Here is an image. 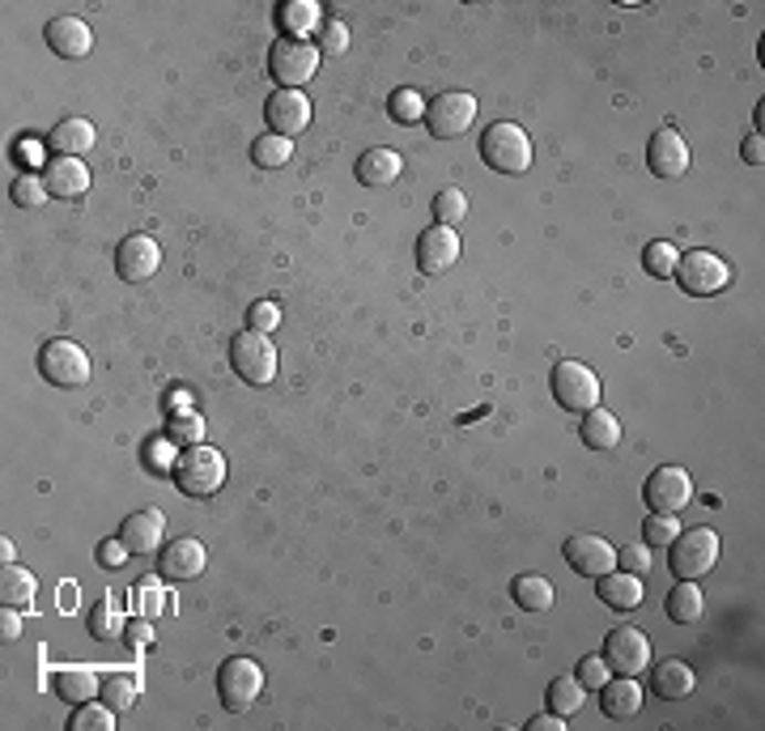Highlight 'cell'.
Listing matches in <instances>:
<instances>
[{
    "instance_id": "obj_1",
    "label": "cell",
    "mask_w": 765,
    "mask_h": 731,
    "mask_svg": "<svg viewBox=\"0 0 765 731\" xmlns=\"http://www.w3.org/2000/svg\"><path fill=\"white\" fill-rule=\"evenodd\" d=\"M481 158L497 175H527L532 170V136L511 119H497L481 133Z\"/></svg>"
},
{
    "instance_id": "obj_2",
    "label": "cell",
    "mask_w": 765,
    "mask_h": 731,
    "mask_svg": "<svg viewBox=\"0 0 765 731\" xmlns=\"http://www.w3.org/2000/svg\"><path fill=\"white\" fill-rule=\"evenodd\" d=\"M170 481L179 485V493H188V498H213V493L226 485V456H221L218 447L196 442V447H188V451L175 460Z\"/></svg>"
},
{
    "instance_id": "obj_3",
    "label": "cell",
    "mask_w": 765,
    "mask_h": 731,
    "mask_svg": "<svg viewBox=\"0 0 765 731\" xmlns=\"http://www.w3.org/2000/svg\"><path fill=\"white\" fill-rule=\"evenodd\" d=\"M230 366L234 375L251 387H269L276 379V345L269 332H255V327H243L234 341H230Z\"/></svg>"
},
{
    "instance_id": "obj_4",
    "label": "cell",
    "mask_w": 765,
    "mask_h": 731,
    "mask_svg": "<svg viewBox=\"0 0 765 731\" xmlns=\"http://www.w3.org/2000/svg\"><path fill=\"white\" fill-rule=\"evenodd\" d=\"M719 532L714 528H689V532H677V541L668 544V566L677 578H702V574H711L714 562H719Z\"/></svg>"
},
{
    "instance_id": "obj_5",
    "label": "cell",
    "mask_w": 765,
    "mask_h": 731,
    "mask_svg": "<svg viewBox=\"0 0 765 731\" xmlns=\"http://www.w3.org/2000/svg\"><path fill=\"white\" fill-rule=\"evenodd\" d=\"M319 48L311 39H276L273 52H269V73H273L276 90H302L319 73Z\"/></svg>"
},
{
    "instance_id": "obj_6",
    "label": "cell",
    "mask_w": 765,
    "mask_h": 731,
    "mask_svg": "<svg viewBox=\"0 0 765 731\" xmlns=\"http://www.w3.org/2000/svg\"><path fill=\"white\" fill-rule=\"evenodd\" d=\"M548 387H553V400L566 413H587L600 405V375L587 362H574V357L557 362L548 375Z\"/></svg>"
},
{
    "instance_id": "obj_7",
    "label": "cell",
    "mask_w": 765,
    "mask_h": 731,
    "mask_svg": "<svg viewBox=\"0 0 765 731\" xmlns=\"http://www.w3.org/2000/svg\"><path fill=\"white\" fill-rule=\"evenodd\" d=\"M672 276H677V285H681L689 299H714V294L727 290L732 264L723 255H714V251H689V255L677 260Z\"/></svg>"
},
{
    "instance_id": "obj_8",
    "label": "cell",
    "mask_w": 765,
    "mask_h": 731,
    "mask_svg": "<svg viewBox=\"0 0 765 731\" xmlns=\"http://www.w3.org/2000/svg\"><path fill=\"white\" fill-rule=\"evenodd\" d=\"M260 693H264V672H260V664H255V659L234 655V659H226V664H221L218 698H221V706H226L230 714H247L251 706L260 702Z\"/></svg>"
},
{
    "instance_id": "obj_9",
    "label": "cell",
    "mask_w": 765,
    "mask_h": 731,
    "mask_svg": "<svg viewBox=\"0 0 765 731\" xmlns=\"http://www.w3.org/2000/svg\"><path fill=\"white\" fill-rule=\"evenodd\" d=\"M476 124V98L468 90H447L426 103V128L438 140H455Z\"/></svg>"
},
{
    "instance_id": "obj_10",
    "label": "cell",
    "mask_w": 765,
    "mask_h": 731,
    "mask_svg": "<svg viewBox=\"0 0 765 731\" xmlns=\"http://www.w3.org/2000/svg\"><path fill=\"white\" fill-rule=\"evenodd\" d=\"M39 370L52 387H82V383H90V357L77 341L55 336L39 349Z\"/></svg>"
},
{
    "instance_id": "obj_11",
    "label": "cell",
    "mask_w": 765,
    "mask_h": 731,
    "mask_svg": "<svg viewBox=\"0 0 765 731\" xmlns=\"http://www.w3.org/2000/svg\"><path fill=\"white\" fill-rule=\"evenodd\" d=\"M642 498H647V507L656 515H681L684 507L693 502V477L684 468H677V463H663V468H656L647 477Z\"/></svg>"
},
{
    "instance_id": "obj_12",
    "label": "cell",
    "mask_w": 765,
    "mask_h": 731,
    "mask_svg": "<svg viewBox=\"0 0 765 731\" xmlns=\"http://www.w3.org/2000/svg\"><path fill=\"white\" fill-rule=\"evenodd\" d=\"M604 659H608V668L617 677H638V672L651 668V638L642 629H633V625H621V629H612L604 638Z\"/></svg>"
},
{
    "instance_id": "obj_13",
    "label": "cell",
    "mask_w": 765,
    "mask_h": 731,
    "mask_svg": "<svg viewBox=\"0 0 765 731\" xmlns=\"http://www.w3.org/2000/svg\"><path fill=\"white\" fill-rule=\"evenodd\" d=\"M163 264V247L154 234H128L124 243L115 247V272H119V281H128V285H140V281H149L154 272Z\"/></svg>"
},
{
    "instance_id": "obj_14",
    "label": "cell",
    "mask_w": 765,
    "mask_h": 731,
    "mask_svg": "<svg viewBox=\"0 0 765 731\" xmlns=\"http://www.w3.org/2000/svg\"><path fill=\"white\" fill-rule=\"evenodd\" d=\"M205 566H209V553L196 536H175L158 549V570L166 583H191L205 574Z\"/></svg>"
},
{
    "instance_id": "obj_15",
    "label": "cell",
    "mask_w": 765,
    "mask_h": 731,
    "mask_svg": "<svg viewBox=\"0 0 765 731\" xmlns=\"http://www.w3.org/2000/svg\"><path fill=\"white\" fill-rule=\"evenodd\" d=\"M311 98L302 94V90H276L273 98L264 103V119H269V128H273L276 136H294L306 133L311 128Z\"/></svg>"
},
{
    "instance_id": "obj_16",
    "label": "cell",
    "mask_w": 765,
    "mask_h": 731,
    "mask_svg": "<svg viewBox=\"0 0 765 731\" xmlns=\"http://www.w3.org/2000/svg\"><path fill=\"white\" fill-rule=\"evenodd\" d=\"M562 553H566V566L574 574H583V578H600L608 570H617V549L604 541V536H591V532L570 536Z\"/></svg>"
},
{
    "instance_id": "obj_17",
    "label": "cell",
    "mask_w": 765,
    "mask_h": 731,
    "mask_svg": "<svg viewBox=\"0 0 765 731\" xmlns=\"http://www.w3.org/2000/svg\"><path fill=\"white\" fill-rule=\"evenodd\" d=\"M689 163H693L689 140H684L677 128H659V133L651 136V145H647V166H651V175H659V179H681V175H689Z\"/></svg>"
},
{
    "instance_id": "obj_18",
    "label": "cell",
    "mask_w": 765,
    "mask_h": 731,
    "mask_svg": "<svg viewBox=\"0 0 765 731\" xmlns=\"http://www.w3.org/2000/svg\"><path fill=\"white\" fill-rule=\"evenodd\" d=\"M460 260V230L455 226H430L417 239V269L426 276H438Z\"/></svg>"
},
{
    "instance_id": "obj_19",
    "label": "cell",
    "mask_w": 765,
    "mask_h": 731,
    "mask_svg": "<svg viewBox=\"0 0 765 731\" xmlns=\"http://www.w3.org/2000/svg\"><path fill=\"white\" fill-rule=\"evenodd\" d=\"M115 536L128 544V553H158V549H163V536H166V515L158 507L133 511V515L119 523Z\"/></svg>"
},
{
    "instance_id": "obj_20",
    "label": "cell",
    "mask_w": 765,
    "mask_h": 731,
    "mask_svg": "<svg viewBox=\"0 0 765 731\" xmlns=\"http://www.w3.org/2000/svg\"><path fill=\"white\" fill-rule=\"evenodd\" d=\"M94 140H98L94 124L82 119V115H73V119H60L43 145L52 149V158H85V154L94 149Z\"/></svg>"
},
{
    "instance_id": "obj_21",
    "label": "cell",
    "mask_w": 765,
    "mask_h": 731,
    "mask_svg": "<svg viewBox=\"0 0 765 731\" xmlns=\"http://www.w3.org/2000/svg\"><path fill=\"white\" fill-rule=\"evenodd\" d=\"M48 48L60 60H85L94 48V30L85 27L82 18H52L48 22Z\"/></svg>"
},
{
    "instance_id": "obj_22",
    "label": "cell",
    "mask_w": 765,
    "mask_h": 731,
    "mask_svg": "<svg viewBox=\"0 0 765 731\" xmlns=\"http://www.w3.org/2000/svg\"><path fill=\"white\" fill-rule=\"evenodd\" d=\"M357 184L361 188H391L396 179H400V170H405V158L396 154V149H387V145H375V149H366L361 158H357Z\"/></svg>"
},
{
    "instance_id": "obj_23",
    "label": "cell",
    "mask_w": 765,
    "mask_h": 731,
    "mask_svg": "<svg viewBox=\"0 0 765 731\" xmlns=\"http://www.w3.org/2000/svg\"><path fill=\"white\" fill-rule=\"evenodd\" d=\"M43 184H48L55 200H77V196L90 191V166L82 158H52L48 170H43Z\"/></svg>"
},
{
    "instance_id": "obj_24",
    "label": "cell",
    "mask_w": 765,
    "mask_h": 731,
    "mask_svg": "<svg viewBox=\"0 0 765 731\" xmlns=\"http://www.w3.org/2000/svg\"><path fill=\"white\" fill-rule=\"evenodd\" d=\"M596 596L604 608H617V613H633L642 604V578L626 574V570H608L596 578Z\"/></svg>"
},
{
    "instance_id": "obj_25",
    "label": "cell",
    "mask_w": 765,
    "mask_h": 731,
    "mask_svg": "<svg viewBox=\"0 0 765 731\" xmlns=\"http://www.w3.org/2000/svg\"><path fill=\"white\" fill-rule=\"evenodd\" d=\"M693 689H698V677H693V668L684 659H663V664H656V672H651V693L656 698H663V702H684Z\"/></svg>"
},
{
    "instance_id": "obj_26",
    "label": "cell",
    "mask_w": 765,
    "mask_h": 731,
    "mask_svg": "<svg viewBox=\"0 0 765 731\" xmlns=\"http://www.w3.org/2000/svg\"><path fill=\"white\" fill-rule=\"evenodd\" d=\"M600 710L608 719H633L642 710V685L638 677H608L600 685Z\"/></svg>"
},
{
    "instance_id": "obj_27",
    "label": "cell",
    "mask_w": 765,
    "mask_h": 731,
    "mask_svg": "<svg viewBox=\"0 0 765 731\" xmlns=\"http://www.w3.org/2000/svg\"><path fill=\"white\" fill-rule=\"evenodd\" d=\"M276 27L285 30V39H306L324 30V9L315 0H281L276 4Z\"/></svg>"
},
{
    "instance_id": "obj_28",
    "label": "cell",
    "mask_w": 765,
    "mask_h": 731,
    "mask_svg": "<svg viewBox=\"0 0 765 731\" xmlns=\"http://www.w3.org/2000/svg\"><path fill=\"white\" fill-rule=\"evenodd\" d=\"M55 693L69 706L94 702V698L103 693V677H98L94 668H60V672H55Z\"/></svg>"
},
{
    "instance_id": "obj_29",
    "label": "cell",
    "mask_w": 765,
    "mask_h": 731,
    "mask_svg": "<svg viewBox=\"0 0 765 731\" xmlns=\"http://www.w3.org/2000/svg\"><path fill=\"white\" fill-rule=\"evenodd\" d=\"M583 442L591 447V451H612V447H621V421L608 413V408H587L583 413Z\"/></svg>"
},
{
    "instance_id": "obj_30",
    "label": "cell",
    "mask_w": 765,
    "mask_h": 731,
    "mask_svg": "<svg viewBox=\"0 0 765 731\" xmlns=\"http://www.w3.org/2000/svg\"><path fill=\"white\" fill-rule=\"evenodd\" d=\"M511 599L520 604L523 613H548L553 599H557V587L548 583L545 574H520V578H511Z\"/></svg>"
},
{
    "instance_id": "obj_31",
    "label": "cell",
    "mask_w": 765,
    "mask_h": 731,
    "mask_svg": "<svg viewBox=\"0 0 765 731\" xmlns=\"http://www.w3.org/2000/svg\"><path fill=\"white\" fill-rule=\"evenodd\" d=\"M702 613H706V599L698 592V578H677V587L668 592V622L693 625L702 622Z\"/></svg>"
},
{
    "instance_id": "obj_32",
    "label": "cell",
    "mask_w": 765,
    "mask_h": 731,
    "mask_svg": "<svg viewBox=\"0 0 765 731\" xmlns=\"http://www.w3.org/2000/svg\"><path fill=\"white\" fill-rule=\"evenodd\" d=\"M34 592H39V578H34L30 570L9 562L4 574H0V604H4V608H30V604H34Z\"/></svg>"
},
{
    "instance_id": "obj_33",
    "label": "cell",
    "mask_w": 765,
    "mask_h": 731,
    "mask_svg": "<svg viewBox=\"0 0 765 731\" xmlns=\"http://www.w3.org/2000/svg\"><path fill=\"white\" fill-rule=\"evenodd\" d=\"M545 702H548V710H553V714L570 719V714H578V710L587 706V689L578 685V677H553Z\"/></svg>"
},
{
    "instance_id": "obj_34",
    "label": "cell",
    "mask_w": 765,
    "mask_h": 731,
    "mask_svg": "<svg viewBox=\"0 0 765 731\" xmlns=\"http://www.w3.org/2000/svg\"><path fill=\"white\" fill-rule=\"evenodd\" d=\"M124 613H119V604L115 599H98L94 608H90V638L94 643H111V638H124Z\"/></svg>"
},
{
    "instance_id": "obj_35",
    "label": "cell",
    "mask_w": 765,
    "mask_h": 731,
    "mask_svg": "<svg viewBox=\"0 0 765 731\" xmlns=\"http://www.w3.org/2000/svg\"><path fill=\"white\" fill-rule=\"evenodd\" d=\"M294 158V140L290 136H276V133H264L251 140V163L264 166V170H276Z\"/></svg>"
},
{
    "instance_id": "obj_36",
    "label": "cell",
    "mask_w": 765,
    "mask_h": 731,
    "mask_svg": "<svg viewBox=\"0 0 765 731\" xmlns=\"http://www.w3.org/2000/svg\"><path fill=\"white\" fill-rule=\"evenodd\" d=\"M387 115L396 119V124H426V98H421V90H412V85H400V90H391V98H387Z\"/></svg>"
},
{
    "instance_id": "obj_37",
    "label": "cell",
    "mask_w": 765,
    "mask_h": 731,
    "mask_svg": "<svg viewBox=\"0 0 765 731\" xmlns=\"http://www.w3.org/2000/svg\"><path fill=\"white\" fill-rule=\"evenodd\" d=\"M137 693H140V680L133 677V672H107L98 698H103L111 710H133V706H137Z\"/></svg>"
},
{
    "instance_id": "obj_38",
    "label": "cell",
    "mask_w": 765,
    "mask_h": 731,
    "mask_svg": "<svg viewBox=\"0 0 765 731\" xmlns=\"http://www.w3.org/2000/svg\"><path fill=\"white\" fill-rule=\"evenodd\" d=\"M115 714H119V710H111L107 702L103 706L82 702L73 710V719H69V731H111L115 728Z\"/></svg>"
},
{
    "instance_id": "obj_39",
    "label": "cell",
    "mask_w": 765,
    "mask_h": 731,
    "mask_svg": "<svg viewBox=\"0 0 765 731\" xmlns=\"http://www.w3.org/2000/svg\"><path fill=\"white\" fill-rule=\"evenodd\" d=\"M468 217V196L460 188H442L434 196V226H460Z\"/></svg>"
},
{
    "instance_id": "obj_40",
    "label": "cell",
    "mask_w": 765,
    "mask_h": 731,
    "mask_svg": "<svg viewBox=\"0 0 765 731\" xmlns=\"http://www.w3.org/2000/svg\"><path fill=\"white\" fill-rule=\"evenodd\" d=\"M13 205L18 209H43V200H52V191H48V184L39 179V175H22V179H13Z\"/></svg>"
},
{
    "instance_id": "obj_41",
    "label": "cell",
    "mask_w": 765,
    "mask_h": 731,
    "mask_svg": "<svg viewBox=\"0 0 765 731\" xmlns=\"http://www.w3.org/2000/svg\"><path fill=\"white\" fill-rule=\"evenodd\" d=\"M677 260H681V251H677L672 243H651L647 251H642V269L651 272L656 281L672 276V272H677Z\"/></svg>"
},
{
    "instance_id": "obj_42",
    "label": "cell",
    "mask_w": 765,
    "mask_h": 731,
    "mask_svg": "<svg viewBox=\"0 0 765 731\" xmlns=\"http://www.w3.org/2000/svg\"><path fill=\"white\" fill-rule=\"evenodd\" d=\"M677 532H681V523H677V515H647V523H642V544H651V549H668V544L677 541Z\"/></svg>"
},
{
    "instance_id": "obj_43",
    "label": "cell",
    "mask_w": 765,
    "mask_h": 731,
    "mask_svg": "<svg viewBox=\"0 0 765 731\" xmlns=\"http://www.w3.org/2000/svg\"><path fill=\"white\" fill-rule=\"evenodd\" d=\"M651 566H656V549H651V544L638 541V544H626V549L617 553V570H626V574H638V578H642Z\"/></svg>"
},
{
    "instance_id": "obj_44",
    "label": "cell",
    "mask_w": 765,
    "mask_h": 731,
    "mask_svg": "<svg viewBox=\"0 0 765 731\" xmlns=\"http://www.w3.org/2000/svg\"><path fill=\"white\" fill-rule=\"evenodd\" d=\"M574 677H578V685H583V689H600L604 680L612 677V668H608V659H604V655H583V659H578V668H574Z\"/></svg>"
},
{
    "instance_id": "obj_45",
    "label": "cell",
    "mask_w": 765,
    "mask_h": 731,
    "mask_svg": "<svg viewBox=\"0 0 765 731\" xmlns=\"http://www.w3.org/2000/svg\"><path fill=\"white\" fill-rule=\"evenodd\" d=\"M315 48H319V55H340V52H349V27L345 22H324V30L315 34Z\"/></svg>"
},
{
    "instance_id": "obj_46",
    "label": "cell",
    "mask_w": 765,
    "mask_h": 731,
    "mask_svg": "<svg viewBox=\"0 0 765 731\" xmlns=\"http://www.w3.org/2000/svg\"><path fill=\"white\" fill-rule=\"evenodd\" d=\"M247 327H255V332H276V327H281V306H276L273 299L251 302V311H247Z\"/></svg>"
},
{
    "instance_id": "obj_47",
    "label": "cell",
    "mask_w": 765,
    "mask_h": 731,
    "mask_svg": "<svg viewBox=\"0 0 765 731\" xmlns=\"http://www.w3.org/2000/svg\"><path fill=\"white\" fill-rule=\"evenodd\" d=\"M133 599H137V613H140V617H149V622L163 613V604H166L163 592H158L154 583H140L137 592H133Z\"/></svg>"
},
{
    "instance_id": "obj_48",
    "label": "cell",
    "mask_w": 765,
    "mask_h": 731,
    "mask_svg": "<svg viewBox=\"0 0 765 731\" xmlns=\"http://www.w3.org/2000/svg\"><path fill=\"white\" fill-rule=\"evenodd\" d=\"M124 557H133V553H128V544L119 541V536H111V541L98 544V566H103V570L124 566Z\"/></svg>"
},
{
    "instance_id": "obj_49",
    "label": "cell",
    "mask_w": 765,
    "mask_h": 731,
    "mask_svg": "<svg viewBox=\"0 0 765 731\" xmlns=\"http://www.w3.org/2000/svg\"><path fill=\"white\" fill-rule=\"evenodd\" d=\"M740 158L748 166H762L765 163V140H762V133H748L744 140H740Z\"/></svg>"
},
{
    "instance_id": "obj_50",
    "label": "cell",
    "mask_w": 765,
    "mask_h": 731,
    "mask_svg": "<svg viewBox=\"0 0 765 731\" xmlns=\"http://www.w3.org/2000/svg\"><path fill=\"white\" fill-rule=\"evenodd\" d=\"M124 638H128V643H149V638H154V629H149V617H137V622H128L124 625Z\"/></svg>"
},
{
    "instance_id": "obj_51",
    "label": "cell",
    "mask_w": 765,
    "mask_h": 731,
    "mask_svg": "<svg viewBox=\"0 0 765 731\" xmlns=\"http://www.w3.org/2000/svg\"><path fill=\"white\" fill-rule=\"evenodd\" d=\"M562 728H566V719H562V714H553V710L536 714V719H527V731H562Z\"/></svg>"
},
{
    "instance_id": "obj_52",
    "label": "cell",
    "mask_w": 765,
    "mask_h": 731,
    "mask_svg": "<svg viewBox=\"0 0 765 731\" xmlns=\"http://www.w3.org/2000/svg\"><path fill=\"white\" fill-rule=\"evenodd\" d=\"M18 613H22V608H4V613H0V629H4L9 643L22 638V617H18Z\"/></svg>"
},
{
    "instance_id": "obj_53",
    "label": "cell",
    "mask_w": 765,
    "mask_h": 731,
    "mask_svg": "<svg viewBox=\"0 0 765 731\" xmlns=\"http://www.w3.org/2000/svg\"><path fill=\"white\" fill-rule=\"evenodd\" d=\"M149 460L158 463V472H170V468H175V460H166V442H154V447H149Z\"/></svg>"
}]
</instances>
